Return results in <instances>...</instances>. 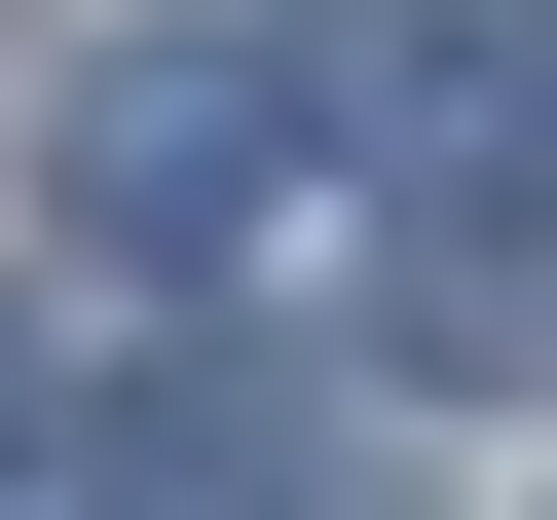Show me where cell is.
Masks as SVG:
<instances>
[{"instance_id": "obj_3", "label": "cell", "mask_w": 557, "mask_h": 520, "mask_svg": "<svg viewBox=\"0 0 557 520\" xmlns=\"http://www.w3.org/2000/svg\"><path fill=\"white\" fill-rule=\"evenodd\" d=\"M38 520H260V372H149L112 446H38Z\"/></svg>"}, {"instance_id": "obj_1", "label": "cell", "mask_w": 557, "mask_h": 520, "mask_svg": "<svg viewBox=\"0 0 557 520\" xmlns=\"http://www.w3.org/2000/svg\"><path fill=\"white\" fill-rule=\"evenodd\" d=\"M260 149H298V38H112L38 112V186H75L112 298H223V260H260Z\"/></svg>"}, {"instance_id": "obj_2", "label": "cell", "mask_w": 557, "mask_h": 520, "mask_svg": "<svg viewBox=\"0 0 557 520\" xmlns=\"http://www.w3.org/2000/svg\"><path fill=\"white\" fill-rule=\"evenodd\" d=\"M409 372H483V409L557 372V186H520V149H483V186H446V260H409Z\"/></svg>"}]
</instances>
